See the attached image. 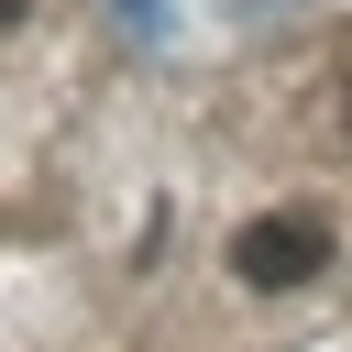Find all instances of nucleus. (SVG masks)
<instances>
[{"instance_id": "obj_1", "label": "nucleus", "mask_w": 352, "mask_h": 352, "mask_svg": "<svg viewBox=\"0 0 352 352\" xmlns=\"http://www.w3.org/2000/svg\"><path fill=\"white\" fill-rule=\"evenodd\" d=\"M319 264H330V220H308V209H264V220H242V231H231V275H242V286H264V297L308 286Z\"/></svg>"}]
</instances>
